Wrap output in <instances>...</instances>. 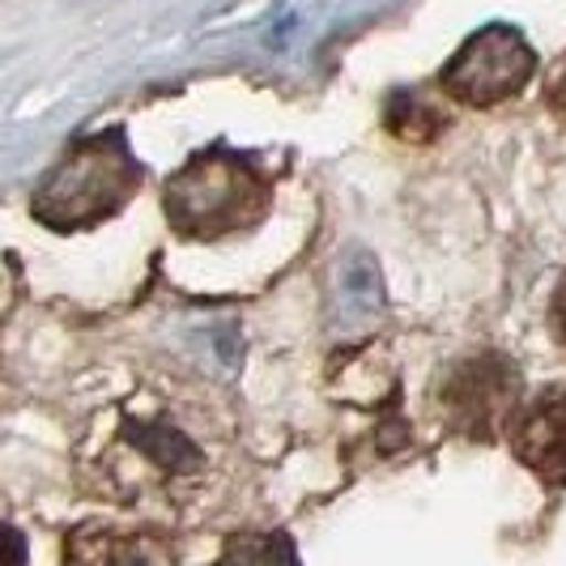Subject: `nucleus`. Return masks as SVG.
I'll list each match as a JSON object with an SVG mask.
<instances>
[{"instance_id":"nucleus-3","label":"nucleus","mask_w":566,"mask_h":566,"mask_svg":"<svg viewBox=\"0 0 566 566\" xmlns=\"http://www.w3.org/2000/svg\"><path fill=\"white\" fill-rule=\"evenodd\" d=\"M142 188V167L124 128H107L73 145L30 197V213L52 230H85L115 218Z\"/></svg>"},{"instance_id":"nucleus-10","label":"nucleus","mask_w":566,"mask_h":566,"mask_svg":"<svg viewBox=\"0 0 566 566\" xmlns=\"http://www.w3.org/2000/svg\"><path fill=\"white\" fill-rule=\"evenodd\" d=\"M549 324H554V337L566 345V277L558 282L554 298H549Z\"/></svg>"},{"instance_id":"nucleus-1","label":"nucleus","mask_w":566,"mask_h":566,"mask_svg":"<svg viewBox=\"0 0 566 566\" xmlns=\"http://www.w3.org/2000/svg\"><path fill=\"white\" fill-rule=\"evenodd\" d=\"M227 430L192 388H137L107 405L82 443V473L124 507H192L227 469Z\"/></svg>"},{"instance_id":"nucleus-2","label":"nucleus","mask_w":566,"mask_h":566,"mask_svg":"<svg viewBox=\"0 0 566 566\" xmlns=\"http://www.w3.org/2000/svg\"><path fill=\"white\" fill-rule=\"evenodd\" d=\"M273 205V179L248 154L205 149L167 179L163 209L184 239H227L252 230Z\"/></svg>"},{"instance_id":"nucleus-7","label":"nucleus","mask_w":566,"mask_h":566,"mask_svg":"<svg viewBox=\"0 0 566 566\" xmlns=\"http://www.w3.org/2000/svg\"><path fill=\"white\" fill-rule=\"evenodd\" d=\"M69 558L82 563H163L170 558L167 545L149 537V533H124V528H77V537L69 541Z\"/></svg>"},{"instance_id":"nucleus-4","label":"nucleus","mask_w":566,"mask_h":566,"mask_svg":"<svg viewBox=\"0 0 566 566\" xmlns=\"http://www.w3.org/2000/svg\"><path fill=\"white\" fill-rule=\"evenodd\" d=\"M520 370L503 354H478L460 358L434 379V418L448 426L452 434L464 439H494L507 430L515 409H520Z\"/></svg>"},{"instance_id":"nucleus-9","label":"nucleus","mask_w":566,"mask_h":566,"mask_svg":"<svg viewBox=\"0 0 566 566\" xmlns=\"http://www.w3.org/2000/svg\"><path fill=\"white\" fill-rule=\"evenodd\" d=\"M545 103H549V112L566 119V56L554 64V73H549V82H545Z\"/></svg>"},{"instance_id":"nucleus-8","label":"nucleus","mask_w":566,"mask_h":566,"mask_svg":"<svg viewBox=\"0 0 566 566\" xmlns=\"http://www.w3.org/2000/svg\"><path fill=\"white\" fill-rule=\"evenodd\" d=\"M384 124H388V133L400 137V142L426 145L448 128V115L439 112L426 94H418V90H397L388 98V107H384Z\"/></svg>"},{"instance_id":"nucleus-6","label":"nucleus","mask_w":566,"mask_h":566,"mask_svg":"<svg viewBox=\"0 0 566 566\" xmlns=\"http://www.w3.org/2000/svg\"><path fill=\"white\" fill-rule=\"evenodd\" d=\"M515 460L545 485H566V388L524 397L507 426Z\"/></svg>"},{"instance_id":"nucleus-5","label":"nucleus","mask_w":566,"mask_h":566,"mask_svg":"<svg viewBox=\"0 0 566 566\" xmlns=\"http://www.w3.org/2000/svg\"><path fill=\"white\" fill-rule=\"evenodd\" d=\"M533 73L537 52L528 48V39L507 22H490L469 34L464 48L443 64L439 90L464 107H499L533 82Z\"/></svg>"}]
</instances>
